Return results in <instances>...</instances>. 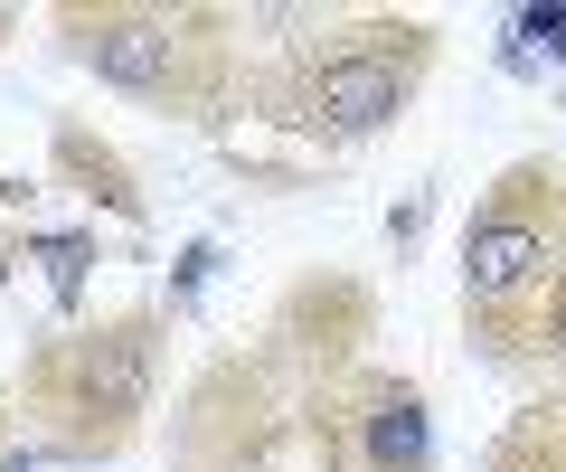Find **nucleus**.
<instances>
[{
  "label": "nucleus",
  "instance_id": "obj_1",
  "mask_svg": "<svg viewBox=\"0 0 566 472\" xmlns=\"http://www.w3.org/2000/svg\"><path fill=\"white\" fill-rule=\"evenodd\" d=\"M547 265H557V237H547L538 218H520V208L482 218V227H472V247H463V284H472L482 312H510L520 293H538Z\"/></svg>",
  "mask_w": 566,
  "mask_h": 472
},
{
  "label": "nucleus",
  "instance_id": "obj_2",
  "mask_svg": "<svg viewBox=\"0 0 566 472\" xmlns=\"http://www.w3.org/2000/svg\"><path fill=\"white\" fill-rule=\"evenodd\" d=\"M397 95H406V57H322L312 66V85H303V124H331V133H368V124H387L397 114Z\"/></svg>",
  "mask_w": 566,
  "mask_h": 472
},
{
  "label": "nucleus",
  "instance_id": "obj_3",
  "mask_svg": "<svg viewBox=\"0 0 566 472\" xmlns=\"http://www.w3.org/2000/svg\"><path fill=\"white\" fill-rule=\"evenodd\" d=\"M85 57H95V76L161 95L170 66H180V29H170V20H104L95 39H85Z\"/></svg>",
  "mask_w": 566,
  "mask_h": 472
},
{
  "label": "nucleus",
  "instance_id": "obj_4",
  "mask_svg": "<svg viewBox=\"0 0 566 472\" xmlns=\"http://www.w3.org/2000/svg\"><path fill=\"white\" fill-rule=\"evenodd\" d=\"M368 444H378V463H387V472H416V463H424V416H416V407L397 397V407H378Z\"/></svg>",
  "mask_w": 566,
  "mask_h": 472
},
{
  "label": "nucleus",
  "instance_id": "obj_5",
  "mask_svg": "<svg viewBox=\"0 0 566 472\" xmlns=\"http://www.w3.org/2000/svg\"><path fill=\"white\" fill-rule=\"evenodd\" d=\"M0 472H66V463H48V453H20V463H0Z\"/></svg>",
  "mask_w": 566,
  "mask_h": 472
}]
</instances>
